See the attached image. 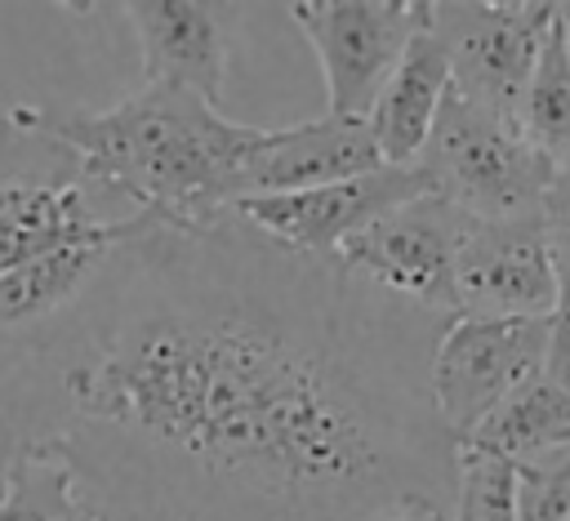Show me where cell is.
Wrapping results in <instances>:
<instances>
[{
	"mask_svg": "<svg viewBox=\"0 0 570 521\" xmlns=\"http://www.w3.org/2000/svg\"><path fill=\"white\" fill-rule=\"evenodd\" d=\"M450 89H454L450 53H445L441 36L432 27H423L410 40V49L401 53L396 71L387 76V85L370 111V129H374L387 165H414L419 160Z\"/></svg>",
	"mask_w": 570,
	"mask_h": 521,
	"instance_id": "cell-13",
	"label": "cell"
},
{
	"mask_svg": "<svg viewBox=\"0 0 570 521\" xmlns=\"http://www.w3.org/2000/svg\"><path fill=\"white\" fill-rule=\"evenodd\" d=\"M517 512H521V521H566L570 517V450L517 463Z\"/></svg>",
	"mask_w": 570,
	"mask_h": 521,
	"instance_id": "cell-20",
	"label": "cell"
},
{
	"mask_svg": "<svg viewBox=\"0 0 570 521\" xmlns=\"http://www.w3.org/2000/svg\"><path fill=\"white\" fill-rule=\"evenodd\" d=\"M566 521H570V517H566Z\"/></svg>",
	"mask_w": 570,
	"mask_h": 521,
	"instance_id": "cell-24",
	"label": "cell"
},
{
	"mask_svg": "<svg viewBox=\"0 0 570 521\" xmlns=\"http://www.w3.org/2000/svg\"><path fill=\"white\" fill-rule=\"evenodd\" d=\"M414 165L423 169L432 196L472 218L534 214L557 178V165L521 134L512 116H499L459 89H450Z\"/></svg>",
	"mask_w": 570,
	"mask_h": 521,
	"instance_id": "cell-3",
	"label": "cell"
},
{
	"mask_svg": "<svg viewBox=\"0 0 570 521\" xmlns=\"http://www.w3.org/2000/svg\"><path fill=\"white\" fill-rule=\"evenodd\" d=\"M18 147H27V129L0 111V276L71 249L116 240L129 218H107L94 200V187L80 174V160L62 147L49 165L18 169Z\"/></svg>",
	"mask_w": 570,
	"mask_h": 521,
	"instance_id": "cell-4",
	"label": "cell"
},
{
	"mask_svg": "<svg viewBox=\"0 0 570 521\" xmlns=\"http://www.w3.org/2000/svg\"><path fill=\"white\" fill-rule=\"evenodd\" d=\"M428 178L419 165H383L374 174L347 178V183H330V187H312V191H285V196H249L236 205V214L245 223H254L263 236L316 254V258H334L356 232H365L374 218H383L387 209L428 196Z\"/></svg>",
	"mask_w": 570,
	"mask_h": 521,
	"instance_id": "cell-10",
	"label": "cell"
},
{
	"mask_svg": "<svg viewBox=\"0 0 570 521\" xmlns=\"http://www.w3.org/2000/svg\"><path fill=\"white\" fill-rule=\"evenodd\" d=\"M285 13L321 62L330 116L370 120L401 53L428 27L432 0H294Z\"/></svg>",
	"mask_w": 570,
	"mask_h": 521,
	"instance_id": "cell-6",
	"label": "cell"
},
{
	"mask_svg": "<svg viewBox=\"0 0 570 521\" xmlns=\"http://www.w3.org/2000/svg\"><path fill=\"white\" fill-rule=\"evenodd\" d=\"M566 383H570V361H566Z\"/></svg>",
	"mask_w": 570,
	"mask_h": 521,
	"instance_id": "cell-23",
	"label": "cell"
},
{
	"mask_svg": "<svg viewBox=\"0 0 570 521\" xmlns=\"http://www.w3.org/2000/svg\"><path fill=\"white\" fill-rule=\"evenodd\" d=\"M517 125L557 169H570V58L557 36V22L517 107Z\"/></svg>",
	"mask_w": 570,
	"mask_h": 521,
	"instance_id": "cell-17",
	"label": "cell"
},
{
	"mask_svg": "<svg viewBox=\"0 0 570 521\" xmlns=\"http://www.w3.org/2000/svg\"><path fill=\"white\" fill-rule=\"evenodd\" d=\"M0 521H102V512L62 459L18 454L0 468Z\"/></svg>",
	"mask_w": 570,
	"mask_h": 521,
	"instance_id": "cell-16",
	"label": "cell"
},
{
	"mask_svg": "<svg viewBox=\"0 0 570 521\" xmlns=\"http://www.w3.org/2000/svg\"><path fill=\"white\" fill-rule=\"evenodd\" d=\"M379 138L365 116H321L303 125L272 129L263 151L245 165L240 200L249 196H285V191H312L330 183H347L361 174L383 169ZM236 200V205H240Z\"/></svg>",
	"mask_w": 570,
	"mask_h": 521,
	"instance_id": "cell-11",
	"label": "cell"
},
{
	"mask_svg": "<svg viewBox=\"0 0 570 521\" xmlns=\"http://www.w3.org/2000/svg\"><path fill=\"white\" fill-rule=\"evenodd\" d=\"M116 240L71 245V249L45 254V258H36V263L0 276V343L4 338H18V334H31V330L49 325L58 312H67L94 285V276L102 272V263H107V254H111Z\"/></svg>",
	"mask_w": 570,
	"mask_h": 521,
	"instance_id": "cell-14",
	"label": "cell"
},
{
	"mask_svg": "<svg viewBox=\"0 0 570 521\" xmlns=\"http://www.w3.org/2000/svg\"><path fill=\"white\" fill-rule=\"evenodd\" d=\"M552 370V321H485L450 316L432 352V401L445 432L463 445L503 401L548 379Z\"/></svg>",
	"mask_w": 570,
	"mask_h": 521,
	"instance_id": "cell-5",
	"label": "cell"
},
{
	"mask_svg": "<svg viewBox=\"0 0 570 521\" xmlns=\"http://www.w3.org/2000/svg\"><path fill=\"white\" fill-rule=\"evenodd\" d=\"M557 312V276L543 218H472L454 263V316L525 321Z\"/></svg>",
	"mask_w": 570,
	"mask_h": 521,
	"instance_id": "cell-9",
	"label": "cell"
},
{
	"mask_svg": "<svg viewBox=\"0 0 570 521\" xmlns=\"http://www.w3.org/2000/svg\"><path fill=\"white\" fill-rule=\"evenodd\" d=\"M543 236H548V258L557 276V312H552V379L566 383V361H570V169H557L543 205ZM570 387V383H566Z\"/></svg>",
	"mask_w": 570,
	"mask_h": 521,
	"instance_id": "cell-18",
	"label": "cell"
},
{
	"mask_svg": "<svg viewBox=\"0 0 570 521\" xmlns=\"http://www.w3.org/2000/svg\"><path fill=\"white\" fill-rule=\"evenodd\" d=\"M468 450H485L517 463L570 450V387L557 383L552 374L521 387L512 401H503L468 441Z\"/></svg>",
	"mask_w": 570,
	"mask_h": 521,
	"instance_id": "cell-15",
	"label": "cell"
},
{
	"mask_svg": "<svg viewBox=\"0 0 570 521\" xmlns=\"http://www.w3.org/2000/svg\"><path fill=\"white\" fill-rule=\"evenodd\" d=\"M557 36H561L566 58H570V0H566V4H557Z\"/></svg>",
	"mask_w": 570,
	"mask_h": 521,
	"instance_id": "cell-22",
	"label": "cell"
},
{
	"mask_svg": "<svg viewBox=\"0 0 570 521\" xmlns=\"http://www.w3.org/2000/svg\"><path fill=\"white\" fill-rule=\"evenodd\" d=\"M379 521H454V517L441 512V508H401V512H387Z\"/></svg>",
	"mask_w": 570,
	"mask_h": 521,
	"instance_id": "cell-21",
	"label": "cell"
},
{
	"mask_svg": "<svg viewBox=\"0 0 570 521\" xmlns=\"http://www.w3.org/2000/svg\"><path fill=\"white\" fill-rule=\"evenodd\" d=\"M13 120L80 160L89 187L120 191L134 214L205 223L240 200L245 165L272 129L240 125L178 85H142L134 98L89 107H13Z\"/></svg>",
	"mask_w": 570,
	"mask_h": 521,
	"instance_id": "cell-2",
	"label": "cell"
},
{
	"mask_svg": "<svg viewBox=\"0 0 570 521\" xmlns=\"http://www.w3.org/2000/svg\"><path fill=\"white\" fill-rule=\"evenodd\" d=\"M552 22L557 4L543 0H432L428 18L450 53L454 89L512 120L552 36Z\"/></svg>",
	"mask_w": 570,
	"mask_h": 521,
	"instance_id": "cell-7",
	"label": "cell"
},
{
	"mask_svg": "<svg viewBox=\"0 0 570 521\" xmlns=\"http://www.w3.org/2000/svg\"><path fill=\"white\" fill-rule=\"evenodd\" d=\"M468 223L472 214L428 191L374 218L334 258L383 294L454 316V263Z\"/></svg>",
	"mask_w": 570,
	"mask_h": 521,
	"instance_id": "cell-8",
	"label": "cell"
},
{
	"mask_svg": "<svg viewBox=\"0 0 570 521\" xmlns=\"http://www.w3.org/2000/svg\"><path fill=\"white\" fill-rule=\"evenodd\" d=\"M138 36L142 85H178L223 107L227 85V13L196 0H129L111 4Z\"/></svg>",
	"mask_w": 570,
	"mask_h": 521,
	"instance_id": "cell-12",
	"label": "cell"
},
{
	"mask_svg": "<svg viewBox=\"0 0 570 521\" xmlns=\"http://www.w3.org/2000/svg\"><path fill=\"white\" fill-rule=\"evenodd\" d=\"M450 316L338 258L134 214L94 285L0 343V468L62 459L102 521H379L454 508L432 401Z\"/></svg>",
	"mask_w": 570,
	"mask_h": 521,
	"instance_id": "cell-1",
	"label": "cell"
},
{
	"mask_svg": "<svg viewBox=\"0 0 570 521\" xmlns=\"http://www.w3.org/2000/svg\"><path fill=\"white\" fill-rule=\"evenodd\" d=\"M454 521H521V512H517V468L499 454L459 445Z\"/></svg>",
	"mask_w": 570,
	"mask_h": 521,
	"instance_id": "cell-19",
	"label": "cell"
}]
</instances>
